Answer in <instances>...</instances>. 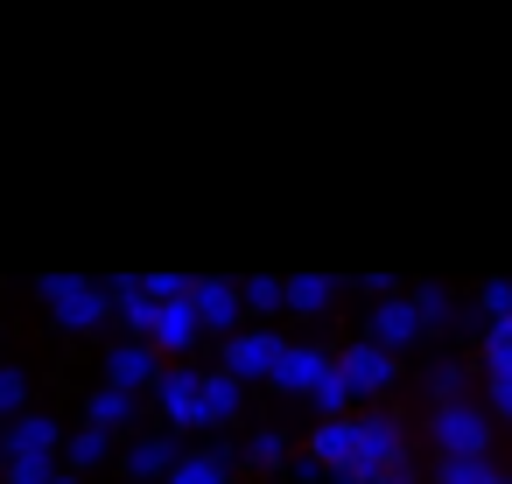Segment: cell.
I'll use <instances>...</instances> for the list:
<instances>
[{
  "label": "cell",
  "mask_w": 512,
  "mask_h": 484,
  "mask_svg": "<svg viewBox=\"0 0 512 484\" xmlns=\"http://www.w3.org/2000/svg\"><path fill=\"white\" fill-rule=\"evenodd\" d=\"M484 309H491L498 323H512V281H491V288H484Z\"/></svg>",
  "instance_id": "cb8c5ba5"
},
{
  "label": "cell",
  "mask_w": 512,
  "mask_h": 484,
  "mask_svg": "<svg viewBox=\"0 0 512 484\" xmlns=\"http://www.w3.org/2000/svg\"><path fill=\"white\" fill-rule=\"evenodd\" d=\"M288 302V281H246V309H281Z\"/></svg>",
  "instance_id": "44dd1931"
},
{
  "label": "cell",
  "mask_w": 512,
  "mask_h": 484,
  "mask_svg": "<svg viewBox=\"0 0 512 484\" xmlns=\"http://www.w3.org/2000/svg\"><path fill=\"white\" fill-rule=\"evenodd\" d=\"M288 351H295V344H281V337L253 330V337H232V351H225V372H232V379H281Z\"/></svg>",
  "instance_id": "7a4b0ae2"
},
{
  "label": "cell",
  "mask_w": 512,
  "mask_h": 484,
  "mask_svg": "<svg viewBox=\"0 0 512 484\" xmlns=\"http://www.w3.org/2000/svg\"><path fill=\"white\" fill-rule=\"evenodd\" d=\"M330 379H337V365H330V351H323V344H295L274 386H288V393H309V400H316V393H323Z\"/></svg>",
  "instance_id": "ba28073f"
},
{
  "label": "cell",
  "mask_w": 512,
  "mask_h": 484,
  "mask_svg": "<svg viewBox=\"0 0 512 484\" xmlns=\"http://www.w3.org/2000/svg\"><path fill=\"white\" fill-rule=\"evenodd\" d=\"M169 484H225V456H183L169 470Z\"/></svg>",
  "instance_id": "e0dca14e"
},
{
  "label": "cell",
  "mask_w": 512,
  "mask_h": 484,
  "mask_svg": "<svg viewBox=\"0 0 512 484\" xmlns=\"http://www.w3.org/2000/svg\"><path fill=\"white\" fill-rule=\"evenodd\" d=\"M141 379H155V358H148V344H120L113 351V386H141Z\"/></svg>",
  "instance_id": "5bb4252c"
},
{
  "label": "cell",
  "mask_w": 512,
  "mask_h": 484,
  "mask_svg": "<svg viewBox=\"0 0 512 484\" xmlns=\"http://www.w3.org/2000/svg\"><path fill=\"white\" fill-rule=\"evenodd\" d=\"M71 463H85V470H92V463H106V428H85V435L71 442Z\"/></svg>",
  "instance_id": "7402d4cb"
},
{
  "label": "cell",
  "mask_w": 512,
  "mask_h": 484,
  "mask_svg": "<svg viewBox=\"0 0 512 484\" xmlns=\"http://www.w3.org/2000/svg\"><path fill=\"white\" fill-rule=\"evenodd\" d=\"M498 484H512V477H498Z\"/></svg>",
  "instance_id": "83f0119b"
},
{
  "label": "cell",
  "mask_w": 512,
  "mask_h": 484,
  "mask_svg": "<svg viewBox=\"0 0 512 484\" xmlns=\"http://www.w3.org/2000/svg\"><path fill=\"white\" fill-rule=\"evenodd\" d=\"M190 302H197V323L232 330V323H239V309H246V288H232V281H197V288H190Z\"/></svg>",
  "instance_id": "9c48e42d"
},
{
  "label": "cell",
  "mask_w": 512,
  "mask_h": 484,
  "mask_svg": "<svg viewBox=\"0 0 512 484\" xmlns=\"http://www.w3.org/2000/svg\"><path fill=\"white\" fill-rule=\"evenodd\" d=\"M358 456H365V421H323L316 435H309V463H323V470H337V477H358Z\"/></svg>",
  "instance_id": "6da1fadb"
},
{
  "label": "cell",
  "mask_w": 512,
  "mask_h": 484,
  "mask_svg": "<svg viewBox=\"0 0 512 484\" xmlns=\"http://www.w3.org/2000/svg\"><path fill=\"white\" fill-rule=\"evenodd\" d=\"M288 309H330V281H316V274L288 281Z\"/></svg>",
  "instance_id": "d6986e66"
},
{
  "label": "cell",
  "mask_w": 512,
  "mask_h": 484,
  "mask_svg": "<svg viewBox=\"0 0 512 484\" xmlns=\"http://www.w3.org/2000/svg\"><path fill=\"white\" fill-rule=\"evenodd\" d=\"M155 337H162V351H190V344H197V302H190V295H183V302H162Z\"/></svg>",
  "instance_id": "7c38bea8"
},
{
  "label": "cell",
  "mask_w": 512,
  "mask_h": 484,
  "mask_svg": "<svg viewBox=\"0 0 512 484\" xmlns=\"http://www.w3.org/2000/svg\"><path fill=\"white\" fill-rule=\"evenodd\" d=\"M43 302H50L71 330H85V323H99V316H106V302H113V295H106V288H92V281H43Z\"/></svg>",
  "instance_id": "277c9868"
},
{
  "label": "cell",
  "mask_w": 512,
  "mask_h": 484,
  "mask_svg": "<svg viewBox=\"0 0 512 484\" xmlns=\"http://www.w3.org/2000/svg\"><path fill=\"white\" fill-rule=\"evenodd\" d=\"M155 400H162V414H169L176 428L211 421V407H204V372H169V379H155Z\"/></svg>",
  "instance_id": "5b68a950"
},
{
  "label": "cell",
  "mask_w": 512,
  "mask_h": 484,
  "mask_svg": "<svg viewBox=\"0 0 512 484\" xmlns=\"http://www.w3.org/2000/svg\"><path fill=\"white\" fill-rule=\"evenodd\" d=\"M337 372H344L351 393H386V386H393V351H379V344H351V351H337Z\"/></svg>",
  "instance_id": "8992f818"
},
{
  "label": "cell",
  "mask_w": 512,
  "mask_h": 484,
  "mask_svg": "<svg viewBox=\"0 0 512 484\" xmlns=\"http://www.w3.org/2000/svg\"><path fill=\"white\" fill-rule=\"evenodd\" d=\"M57 484H71V477H57Z\"/></svg>",
  "instance_id": "4316f807"
},
{
  "label": "cell",
  "mask_w": 512,
  "mask_h": 484,
  "mask_svg": "<svg viewBox=\"0 0 512 484\" xmlns=\"http://www.w3.org/2000/svg\"><path fill=\"white\" fill-rule=\"evenodd\" d=\"M204 407H211V421H232L239 414V379L232 372H204Z\"/></svg>",
  "instance_id": "9a60e30c"
},
{
  "label": "cell",
  "mask_w": 512,
  "mask_h": 484,
  "mask_svg": "<svg viewBox=\"0 0 512 484\" xmlns=\"http://www.w3.org/2000/svg\"><path fill=\"white\" fill-rule=\"evenodd\" d=\"M442 484H498V470L484 456H442Z\"/></svg>",
  "instance_id": "2e32d148"
},
{
  "label": "cell",
  "mask_w": 512,
  "mask_h": 484,
  "mask_svg": "<svg viewBox=\"0 0 512 484\" xmlns=\"http://www.w3.org/2000/svg\"><path fill=\"white\" fill-rule=\"evenodd\" d=\"M22 400H29V379H22V372H0V421H15V414H29Z\"/></svg>",
  "instance_id": "ffe728a7"
},
{
  "label": "cell",
  "mask_w": 512,
  "mask_h": 484,
  "mask_svg": "<svg viewBox=\"0 0 512 484\" xmlns=\"http://www.w3.org/2000/svg\"><path fill=\"white\" fill-rule=\"evenodd\" d=\"M484 407H470V400H449V407H435V442H442V456H484Z\"/></svg>",
  "instance_id": "3957f363"
},
{
  "label": "cell",
  "mask_w": 512,
  "mask_h": 484,
  "mask_svg": "<svg viewBox=\"0 0 512 484\" xmlns=\"http://www.w3.org/2000/svg\"><path fill=\"white\" fill-rule=\"evenodd\" d=\"M386 484H414V477H407V470H400V477H386Z\"/></svg>",
  "instance_id": "484cf974"
},
{
  "label": "cell",
  "mask_w": 512,
  "mask_h": 484,
  "mask_svg": "<svg viewBox=\"0 0 512 484\" xmlns=\"http://www.w3.org/2000/svg\"><path fill=\"white\" fill-rule=\"evenodd\" d=\"M421 323H428V316H421V302L386 295V302L372 309V344H379V351H400V344H414V337H421Z\"/></svg>",
  "instance_id": "52a82bcc"
},
{
  "label": "cell",
  "mask_w": 512,
  "mask_h": 484,
  "mask_svg": "<svg viewBox=\"0 0 512 484\" xmlns=\"http://www.w3.org/2000/svg\"><path fill=\"white\" fill-rule=\"evenodd\" d=\"M491 407H498V414L512 421V379H491Z\"/></svg>",
  "instance_id": "d4e9b609"
},
{
  "label": "cell",
  "mask_w": 512,
  "mask_h": 484,
  "mask_svg": "<svg viewBox=\"0 0 512 484\" xmlns=\"http://www.w3.org/2000/svg\"><path fill=\"white\" fill-rule=\"evenodd\" d=\"M85 414H92V428H120V421H134V393L127 386H99L85 400Z\"/></svg>",
  "instance_id": "4fadbf2b"
},
{
  "label": "cell",
  "mask_w": 512,
  "mask_h": 484,
  "mask_svg": "<svg viewBox=\"0 0 512 484\" xmlns=\"http://www.w3.org/2000/svg\"><path fill=\"white\" fill-rule=\"evenodd\" d=\"M246 449H253V463H281V456H288V442H281L274 428H260V435H253Z\"/></svg>",
  "instance_id": "603a6c76"
},
{
  "label": "cell",
  "mask_w": 512,
  "mask_h": 484,
  "mask_svg": "<svg viewBox=\"0 0 512 484\" xmlns=\"http://www.w3.org/2000/svg\"><path fill=\"white\" fill-rule=\"evenodd\" d=\"M484 372H491V379H512V323H498V330L484 337Z\"/></svg>",
  "instance_id": "ac0fdd59"
},
{
  "label": "cell",
  "mask_w": 512,
  "mask_h": 484,
  "mask_svg": "<svg viewBox=\"0 0 512 484\" xmlns=\"http://www.w3.org/2000/svg\"><path fill=\"white\" fill-rule=\"evenodd\" d=\"M50 449H57V421H50L43 407H29V414L8 421V463H15V456H50Z\"/></svg>",
  "instance_id": "30bf717a"
},
{
  "label": "cell",
  "mask_w": 512,
  "mask_h": 484,
  "mask_svg": "<svg viewBox=\"0 0 512 484\" xmlns=\"http://www.w3.org/2000/svg\"><path fill=\"white\" fill-rule=\"evenodd\" d=\"M176 463H183V456H176V442H169V435H141V442L127 449V470H134V477H162V484H169V470H176Z\"/></svg>",
  "instance_id": "8fae6325"
}]
</instances>
